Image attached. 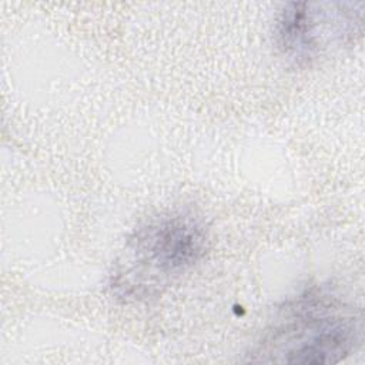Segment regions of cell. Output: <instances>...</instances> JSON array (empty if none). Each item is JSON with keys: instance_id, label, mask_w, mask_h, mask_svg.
<instances>
[{"instance_id": "obj_3", "label": "cell", "mask_w": 365, "mask_h": 365, "mask_svg": "<svg viewBox=\"0 0 365 365\" xmlns=\"http://www.w3.org/2000/svg\"><path fill=\"white\" fill-rule=\"evenodd\" d=\"M362 1H292L275 20L274 38L278 50L298 66L355 43L362 33Z\"/></svg>"}, {"instance_id": "obj_1", "label": "cell", "mask_w": 365, "mask_h": 365, "mask_svg": "<svg viewBox=\"0 0 365 365\" xmlns=\"http://www.w3.org/2000/svg\"><path fill=\"white\" fill-rule=\"evenodd\" d=\"M362 312L325 287L289 298L247 354V362L327 365L344 361L362 341Z\"/></svg>"}, {"instance_id": "obj_2", "label": "cell", "mask_w": 365, "mask_h": 365, "mask_svg": "<svg viewBox=\"0 0 365 365\" xmlns=\"http://www.w3.org/2000/svg\"><path fill=\"white\" fill-rule=\"evenodd\" d=\"M208 228L190 208L161 211L127 238L110 274V291L123 302L158 298L207 252Z\"/></svg>"}]
</instances>
